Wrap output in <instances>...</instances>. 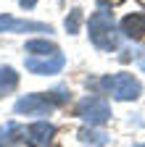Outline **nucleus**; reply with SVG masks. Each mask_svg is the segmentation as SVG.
Instances as JSON below:
<instances>
[{"mask_svg": "<svg viewBox=\"0 0 145 147\" xmlns=\"http://www.w3.org/2000/svg\"><path fill=\"white\" fill-rule=\"evenodd\" d=\"M90 40H93V45L98 50H106V53H111L119 47V32L114 26V16L108 8H100L95 11L93 16H90Z\"/></svg>", "mask_w": 145, "mask_h": 147, "instance_id": "1", "label": "nucleus"}, {"mask_svg": "<svg viewBox=\"0 0 145 147\" xmlns=\"http://www.w3.org/2000/svg\"><path fill=\"white\" fill-rule=\"evenodd\" d=\"M98 87L106 95L116 97V100H137L140 92H142V84L132 74H111V76H103L98 82Z\"/></svg>", "mask_w": 145, "mask_h": 147, "instance_id": "2", "label": "nucleus"}, {"mask_svg": "<svg viewBox=\"0 0 145 147\" xmlns=\"http://www.w3.org/2000/svg\"><path fill=\"white\" fill-rule=\"evenodd\" d=\"M77 116H79L82 121H87L90 126H103L108 118H111V105L106 102V97L90 95V97L79 100V105H77Z\"/></svg>", "mask_w": 145, "mask_h": 147, "instance_id": "3", "label": "nucleus"}, {"mask_svg": "<svg viewBox=\"0 0 145 147\" xmlns=\"http://www.w3.org/2000/svg\"><path fill=\"white\" fill-rule=\"evenodd\" d=\"M56 105L50 100V95L45 92V95H27V97H21L19 102L13 105V110L19 116H42V113H48V110Z\"/></svg>", "mask_w": 145, "mask_h": 147, "instance_id": "4", "label": "nucleus"}, {"mask_svg": "<svg viewBox=\"0 0 145 147\" xmlns=\"http://www.w3.org/2000/svg\"><path fill=\"white\" fill-rule=\"evenodd\" d=\"M63 63H66V58L61 53H56V55H48V58H34V55H29V58L24 61V66H27V71H32V74H37V76H53V74H58L61 68H63Z\"/></svg>", "mask_w": 145, "mask_h": 147, "instance_id": "5", "label": "nucleus"}, {"mask_svg": "<svg viewBox=\"0 0 145 147\" xmlns=\"http://www.w3.org/2000/svg\"><path fill=\"white\" fill-rule=\"evenodd\" d=\"M0 32H53V29L40 21H19L13 16H0Z\"/></svg>", "mask_w": 145, "mask_h": 147, "instance_id": "6", "label": "nucleus"}, {"mask_svg": "<svg viewBox=\"0 0 145 147\" xmlns=\"http://www.w3.org/2000/svg\"><path fill=\"white\" fill-rule=\"evenodd\" d=\"M27 134H29V142H32L34 147H45V144L53 139L56 129H53V123H48V121H37V123H32V126L27 129Z\"/></svg>", "mask_w": 145, "mask_h": 147, "instance_id": "7", "label": "nucleus"}, {"mask_svg": "<svg viewBox=\"0 0 145 147\" xmlns=\"http://www.w3.org/2000/svg\"><path fill=\"white\" fill-rule=\"evenodd\" d=\"M121 32L129 40H140L145 37V13H129L121 18Z\"/></svg>", "mask_w": 145, "mask_h": 147, "instance_id": "8", "label": "nucleus"}, {"mask_svg": "<svg viewBox=\"0 0 145 147\" xmlns=\"http://www.w3.org/2000/svg\"><path fill=\"white\" fill-rule=\"evenodd\" d=\"M27 53L34 55V58H40V55H45V58H48V55H56L58 47L53 45L50 40H29V42H27Z\"/></svg>", "mask_w": 145, "mask_h": 147, "instance_id": "9", "label": "nucleus"}, {"mask_svg": "<svg viewBox=\"0 0 145 147\" xmlns=\"http://www.w3.org/2000/svg\"><path fill=\"white\" fill-rule=\"evenodd\" d=\"M21 134H27V129L16 126V123L3 126V129H0V147H11V144H16V142L21 139Z\"/></svg>", "mask_w": 145, "mask_h": 147, "instance_id": "10", "label": "nucleus"}, {"mask_svg": "<svg viewBox=\"0 0 145 147\" xmlns=\"http://www.w3.org/2000/svg\"><path fill=\"white\" fill-rule=\"evenodd\" d=\"M19 84V74L11 66H0V95H8L11 89H16Z\"/></svg>", "mask_w": 145, "mask_h": 147, "instance_id": "11", "label": "nucleus"}, {"mask_svg": "<svg viewBox=\"0 0 145 147\" xmlns=\"http://www.w3.org/2000/svg\"><path fill=\"white\" fill-rule=\"evenodd\" d=\"M79 24H82V11H79V8H74V11L66 16L63 26H66V32H69V34H77V32H79Z\"/></svg>", "mask_w": 145, "mask_h": 147, "instance_id": "12", "label": "nucleus"}, {"mask_svg": "<svg viewBox=\"0 0 145 147\" xmlns=\"http://www.w3.org/2000/svg\"><path fill=\"white\" fill-rule=\"evenodd\" d=\"M79 139L87 142V144H106V134L93 131V129H82V131H79Z\"/></svg>", "mask_w": 145, "mask_h": 147, "instance_id": "13", "label": "nucleus"}, {"mask_svg": "<svg viewBox=\"0 0 145 147\" xmlns=\"http://www.w3.org/2000/svg\"><path fill=\"white\" fill-rule=\"evenodd\" d=\"M19 3H21V8H34V5H37V0H19Z\"/></svg>", "mask_w": 145, "mask_h": 147, "instance_id": "14", "label": "nucleus"}, {"mask_svg": "<svg viewBox=\"0 0 145 147\" xmlns=\"http://www.w3.org/2000/svg\"><path fill=\"white\" fill-rule=\"evenodd\" d=\"M135 147H145V144H135Z\"/></svg>", "mask_w": 145, "mask_h": 147, "instance_id": "15", "label": "nucleus"}]
</instances>
